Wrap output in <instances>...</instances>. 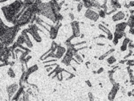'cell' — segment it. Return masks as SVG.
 Instances as JSON below:
<instances>
[{
	"label": "cell",
	"instance_id": "603a6c76",
	"mask_svg": "<svg viewBox=\"0 0 134 101\" xmlns=\"http://www.w3.org/2000/svg\"><path fill=\"white\" fill-rule=\"evenodd\" d=\"M7 29H8V26H7L4 23L0 24V36H2L4 34V32L7 31Z\"/></svg>",
	"mask_w": 134,
	"mask_h": 101
},
{
	"label": "cell",
	"instance_id": "91938a15",
	"mask_svg": "<svg viewBox=\"0 0 134 101\" xmlns=\"http://www.w3.org/2000/svg\"><path fill=\"white\" fill-rule=\"evenodd\" d=\"M129 11H130V15H133V12H133V9H130Z\"/></svg>",
	"mask_w": 134,
	"mask_h": 101
},
{
	"label": "cell",
	"instance_id": "9f6ffc18",
	"mask_svg": "<svg viewBox=\"0 0 134 101\" xmlns=\"http://www.w3.org/2000/svg\"><path fill=\"white\" fill-rule=\"evenodd\" d=\"M96 44H97V45H100V46H104L105 45V44H103V43H97Z\"/></svg>",
	"mask_w": 134,
	"mask_h": 101
},
{
	"label": "cell",
	"instance_id": "8d00e7d4",
	"mask_svg": "<svg viewBox=\"0 0 134 101\" xmlns=\"http://www.w3.org/2000/svg\"><path fill=\"white\" fill-rule=\"evenodd\" d=\"M106 38H107L108 40H109V41H112L113 39V34L112 32L108 33V34H107V36H106Z\"/></svg>",
	"mask_w": 134,
	"mask_h": 101
},
{
	"label": "cell",
	"instance_id": "ee69618b",
	"mask_svg": "<svg viewBox=\"0 0 134 101\" xmlns=\"http://www.w3.org/2000/svg\"><path fill=\"white\" fill-rule=\"evenodd\" d=\"M112 41H113V44H115V45H116V44H118V41H119L118 39H116V38H115V37H113V39Z\"/></svg>",
	"mask_w": 134,
	"mask_h": 101
},
{
	"label": "cell",
	"instance_id": "d6a6232c",
	"mask_svg": "<svg viewBox=\"0 0 134 101\" xmlns=\"http://www.w3.org/2000/svg\"><path fill=\"white\" fill-rule=\"evenodd\" d=\"M58 45L59 44H57L56 43H55V41H52V46H51V51H52V52H55V50H56V49H57V47H58Z\"/></svg>",
	"mask_w": 134,
	"mask_h": 101
},
{
	"label": "cell",
	"instance_id": "cb8c5ba5",
	"mask_svg": "<svg viewBox=\"0 0 134 101\" xmlns=\"http://www.w3.org/2000/svg\"><path fill=\"white\" fill-rule=\"evenodd\" d=\"M15 42L17 43L18 44H25V37L23 36V34H20L18 36L17 40H16Z\"/></svg>",
	"mask_w": 134,
	"mask_h": 101
},
{
	"label": "cell",
	"instance_id": "6f0895ef",
	"mask_svg": "<svg viewBox=\"0 0 134 101\" xmlns=\"http://www.w3.org/2000/svg\"><path fill=\"white\" fill-rule=\"evenodd\" d=\"M125 62H126L125 59V60H122V61H120V64H124V63H125Z\"/></svg>",
	"mask_w": 134,
	"mask_h": 101
},
{
	"label": "cell",
	"instance_id": "f546056e",
	"mask_svg": "<svg viewBox=\"0 0 134 101\" xmlns=\"http://www.w3.org/2000/svg\"><path fill=\"white\" fill-rule=\"evenodd\" d=\"M7 75H8V76H9V77L12 78H15V71L13 70V69L11 68V66L9 67V68H8V70H7Z\"/></svg>",
	"mask_w": 134,
	"mask_h": 101
},
{
	"label": "cell",
	"instance_id": "6125c7cd",
	"mask_svg": "<svg viewBox=\"0 0 134 101\" xmlns=\"http://www.w3.org/2000/svg\"><path fill=\"white\" fill-rule=\"evenodd\" d=\"M107 1H108V0H104V3H107Z\"/></svg>",
	"mask_w": 134,
	"mask_h": 101
},
{
	"label": "cell",
	"instance_id": "9c48e42d",
	"mask_svg": "<svg viewBox=\"0 0 134 101\" xmlns=\"http://www.w3.org/2000/svg\"><path fill=\"white\" fill-rule=\"evenodd\" d=\"M113 88L111 89V91L108 95V99L110 100V101H113L114 100L115 97H116V95L117 94V92H118V91L120 90V84L118 82H115L114 84H113Z\"/></svg>",
	"mask_w": 134,
	"mask_h": 101
},
{
	"label": "cell",
	"instance_id": "60d3db41",
	"mask_svg": "<svg viewBox=\"0 0 134 101\" xmlns=\"http://www.w3.org/2000/svg\"><path fill=\"white\" fill-rule=\"evenodd\" d=\"M86 44V41H82V42H79V43H76V44H73V46L76 47V46H78V45H80V44Z\"/></svg>",
	"mask_w": 134,
	"mask_h": 101
},
{
	"label": "cell",
	"instance_id": "2e32d148",
	"mask_svg": "<svg viewBox=\"0 0 134 101\" xmlns=\"http://www.w3.org/2000/svg\"><path fill=\"white\" fill-rule=\"evenodd\" d=\"M130 41V40H129V38H128V37H125V39H124V41H123V42H122V45L120 46V51L121 52H125V51H126V49H128V42Z\"/></svg>",
	"mask_w": 134,
	"mask_h": 101
},
{
	"label": "cell",
	"instance_id": "7bdbcfd3",
	"mask_svg": "<svg viewBox=\"0 0 134 101\" xmlns=\"http://www.w3.org/2000/svg\"><path fill=\"white\" fill-rule=\"evenodd\" d=\"M88 98H89V99H90L91 101L94 100V97H93V95H92V92H89V93H88Z\"/></svg>",
	"mask_w": 134,
	"mask_h": 101
},
{
	"label": "cell",
	"instance_id": "681fc988",
	"mask_svg": "<svg viewBox=\"0 0 134 101\" xmlns=\"http://www.w3.org/2000/svg\"><path fill=\"white\" fill-rule=\"evenodd\" d=\"M73 77H75V75H73V74H71H71H70V76H69V77H68V78H67V80H68V79H71V78H73Z\"/></svg>",
	"mask_w": 134,
	"mask_h": 101
},
{
	"label": "cell",
	"instance_id": "d6986e66",
	"mask_svg": "<svg viewBox=\"0 0 134 101\" xmlns=\"http://www.w3.org/2000/svg\"><path fill=\"white\" fill-rule=\"evenodd\" d=\"M111 6L113 8H115L116 10L121 7V5L119 3V0H111Z\"/></svg>",
	"mask_w": 134,
	"mask_h": 101
},
{
	"label": "cell",
	"instance_id": "d590c367",
	"mask_svg": "<svg viewBox=\"0 0 134 101\" xmlns=\"http://www.w3.org/2000/svg\"><path fill=\"white\" fill-rule=\"evenodd\" d=\"M129 50H133V48H134V44H133V41H130L128 44V46H127Z\"/></svg>",
	"mask_w": 134,
	"mask_h": 101
},
{
	"label": "cell",
	"instance_id": "e7e4bbea",
	"mask_svg": "<svg viewBox=\"0 0 134 101\" xmlns=\"http://www.w3.org/2000/svg\"><path fill=\"white\" fill-rule=\"evenodd\" d=\"M0 42H1V41H0Z\"/></svg>",
	"mask_w": 134,
	"mask_h": 101
},
{
	"label": "cell",
	"instance_id": "7dc6e473",
	"mask_svg": "<svg viewBox=\"0 0 134 101\" xmlns=\"http://www.w3.org/2000/svg\"><path fill=\"white\" fill-rule=\"evenodd\" d=\"M4 66H7V63L5 62V61H3V60H0V67Z\"/></svg>",
	"mask_w": 134,
	"mask_h": 101
},
{
	"label": "cell",
	"instance_id": "f35d334b",
	"mask_svg": "<svg viewBox=\"0 0 134 101\" xmlns=\"http://www.w3.org/2000/svg\"><path fill=\"white\" fill-rule=\"evenodd\" d=\"M56 58H54V59H52V60H49V61H43V64H46V63H50V62H55V61H56Z\"/></svg>",
	"mask_w": 134,
	"mask_h": 101
},
{
	"label": "cell",
	"instance_id": "836d02e7",
	"mask_svg": "<svg viewBox=\"0 0 134 101\" xmlns=\"http://www.w3.org/2000/svg\"><path fill=\"white\" fill-rule=\"evenodd\" d=\"M83 4L82 1L79 2V3H78V5H77V12H80L82 11V9H83Z\"/></svg>",
	"mask_w": 134,
	"mask_h": 101
},
{
	"label": "cell",
	"instance_id": "484cf974",
	"mask_svg": "<svg viewBox=\"0 0 134 101\" xmlns=\"http://www.w3.org/2000/svg\"><path fill=\"white\" fill-rule=\"evenodd\" d=\"M30 52H27V51H23V53H21V55H20V57H19V61H20V62H23L24 61V59L26 58V57L27 55H28Z\"/></svg>",
	"mask_w": 134,
	"mask_h": 101
},
{
	"label": "cell",
	"instance_id": "e0dca14e",
	"mask_svg": "<svg viewBox=\"0 0 134 101\" xmlns=\"http://www.w3.org/2000/svg\"><path fill=\"white\" fill-rule=\"evenodd\" d=\"M39 69V67L37 65H34V66H32L31 67H29V68H27V70H26V73H27V75H31V74H33L34 72H35L36 70H38Z\"/></svg>",
	"mask_w": 134,
	"mask_h": 101
},
{
	"label": "cell",
	"instance_id": "680465c9",
	"mask_svg": "<svg viewBox=\"0 0 134 101\" xmlns=\"http://www.w3.org/2000/svg\"><path fill=\"white\" fill-rule=\"evenodd\" d=\"M98 37H99V38H106V36H105L104 35H100Z\"/></svg>",
	"mask_w": 134,
	"mask_h": 101
},
{
	"label": "cell",
	"instance_id": "4fadbf2b",
	"mask_svg": "<svg viewBox=\"0 0 134 101\" xmlns=\"http://www.w3.org/2000/svg\"><path fill=\"white\" fill-rule=\"evenodd\" d=\"M22 34H23V36L25 37V44H27V48H29V49L32 48V47H33V43H32L31 41V39H30V36H29V35H28V33H27V32H26V30H23V32H22Z\"/></svg>",
	"mask_w": 134,
	"mask_h": 101
},
{
	"label": "cell",
	"instance_id": "3957f363",
	"mask_svg": "<svg viewBox=\"0 0 134 101\" xmlns=\"http://www.w3.org/2000/svg\"><path fill=\"white\" fill-rule=\"evenodd\" d=\"M37 7L39 9V15L45 16L47 19L51 20L54 24L57 22L56 16H55V14L54 13L49 3H41L37 5Z\"/></svg>",
	"mask_w": 134,
	"mask_h": 101
},
{
	"label": "cell",
	"instance_id": "5bb4252c",
	"mask_svg": "<svg viewBox=\"0 0 134 101\" xmlns=\"http://www.w3.org/2000/svg\"><path fill=\"white\" fill-rule=\"evenodd\" d=\"M24 88H26V87H20L19 86V88L18 89V91L15 92V94L13 95L10 100H18L19 98L22 95V94H23V92L24 91Z\"/></svg>",
	"mask_w": 134,
	"mask_h": 101
},
{
	"label": "cell",
	"instance_id": "4316f807",
	"mask_svg": "<svg viewBox=\"0 0 134 101\" xmlns=\"http://www.w3.org/2000/svg\"><path fill=\"white\" fill-rule=\"evenodd\" d=\"M116 62V59L114 56H110V57L107 59V63L108 65H113Z\"/></svg>",
	"mask_w": 134,
	"mask_h": 101
},
{
	"label": "cell",
	"instance_id": "ffe728a7",
	"mask_svg": "<svg viewBox=\"0 0 134 101\" xmlns=\"http://www.w3.org/2000/svg\"><path fill=\"white\" fill-rule=\"evenodd\" d=\"M90 2H91V5H92V8L94 7L97 10L101 9V5H100V3L97 1V0H90Z\"/></svg>",
	"mask_w": 134,
	"mask_h": 101
},
{
	"label": "cell",
	"instance_id": "db71d44e",
	"mask_svg": "<svg viewBox=\"0 0 134 101\" xmlns=\"http://www.w3.org/2000/svg\"><path fill=\"white\" fill-rule=\"evenodd\" d=\"M86 83H87V85H88L89 87H92V83L90 82V81H89V80H87V81H86Z\"/></svg>",
	"mask_w": 134,
	"mask_h": 101
},
{
	"label": "cell",
	"instance_id": "94428289",
	"mask_svg": "<svg viewBox=\"0 0 134 101\" xmlns=\"http://www.w3.org/2000/svg\"><path fill=\"white\" fill-rule=\"evenodd\" d=\"M72 1H74V2H78V3H79V2L81 1V0H72Z\"/></svg>",
	"mask_w": 134,
	"mask_h": 101
},
{
	"label": "cell",
	"instance_id": "7402d4cb",
	"mask_svg": "<svg viewBox=\"0 0 134 101\" xmlns=\"http://www.w3.org/2000/svg\"><path fill=\"white\" fill-rule=\"evenodd\" d=\"M126 23H127V26H128L129 27H134V15H130L129 18H128Z\"/></svg>",
	"mask_w": 134,
	"mask_h": 101
},
{
	"label": "cell",
	"instance_id": "9a60e30c",
	"mask_svg": "<svg viewBox=\"0 0 134 101\" xmlns=\"http://www.w3.org/2000/svg\"><path fill=\"white\" fill-rule=\"evenodd\" d=\"M127 23L126 22H121L120 24H117L115 27V30L116 32H125L127 27Z\"/></svg>",
	"mask_w": 134,
	"mask_h": 101
},
{
	"label": "cell",
	"instance_id": "4dcf8cb0",
	"mask_svg": "<svg viewBox=\"0 0 134 101\" xmlns=\"http://www.w3.org/2000/svg\"><path fill=\"white\" fill-rule=\"evenodd\" d=\"M29 94L27 93V92H25L23 91V94H22V98H23V101H28L30 99L29 98Z\"/></svg>",
	"mask_w": 134,
	"mask_h": 101
},
{
	"label": "cell",
	"instance_id": "277c9868",
	"mask_svg": "<svg viewBox=\"0 0 134 101\" xmlns=\"http://www.w3.org/2000/svg\"><path fill=\"white\" fill-rule=\"evenodd\" d=\"M32 14L33 13H31L28 9L26 8V10L23 12V13L18 18L17 21H16L15 25L20 27L22 26H24V25H26L27 24H29L31 22Z\"/></svg>",
	"mask_w": 134,
	"mask_h": 101
},
{
	"label": "cell",
	"instance_id": "bcb514c9",
	"mask_svg": "<svg viewBox=\"0 0 134 101\" xmlns=\"http://www.w3.org/2000/svg\"><path fill=\"white\" fill-rule=\"evenodd\" d=\"M103 71H104V68H103V67H100V69H99V70H97L96 73V74H98V75H99V74H101V73H102Z\"/></svg>",
	"mask_w": 134,
	"mask_h": 101
},
{
	"label": "cell",
	"instance_id": "7c38bea8",
	"mask_svg": "<svg viewBox=\"0 0 134 101\" xmlns=\"http://www.w3.org/2000/svg\"><path fill=\"white\" fill-rule=\"evenodd\" d=\"M125 18V14L123 12H116V14H114L113 16H112V20H113V22L123 20Z\"/></svg>",
	"mask_w": 134,
	"mask_h": 101
},
{
	"label": "cell",
	"instance_id": "44dd1931",
	"mask_svg": "<svg viewBox=\"0 0 134 101\" xmlns=\"http://www.w3.org/2000/svg\"><path fill=\"white\" fill-rule=\"evenodd\" d=\"M126 34L125 32H116L115 31V32L113 33V37L118 39V40H120V39H121L123 36H125Z\"/></svg>",
	"mask_w": 134,
	"mask_h": 101
},
{
	"label": "cell",
	"instance_id": "8992f818",
	"mask_svg": "<svg viewBox=\"0 0 134 101\" xmlns=\"http://www.w3.org/2000/svg\"><path fill=\"white\" fill-rule=\"evenodd\" d=\"M62 26V24H60V21H57L55 23V25H52L49 29V36L52 40H55L58 35L59 29Z\"/></svg>",
	"mask_w": 134,
	"mask_h": 101
},
{
	"label": "cell",
	"instance_id": "e575fe53",
	"mask_svg": "<svg viewBox=\"0 0 134 101\" xmlns=\"http://www.w3.org/2000/svg\"><path fill=\"white\" fill-rule=\"evenodd\" d=\"M108 78H109V80L112 84H114L116 82L113 78V73H108Z\"/></svg>",
	"mask_w": 134,
	"mask_h": 101
},
{
	"label": "cell",
	"instance_id": "6da1fadb",
	"mask_svg": "<svg viewBox=\"0 0 134 101\" xmlns=\"http://www.w3.org/2000/svg\"><path fill=\"white\" fill-rule=\"evenodd\" d=\"M23 7L24 5L23 3H21L19 0H15L12 3L7 5V6L3 7L2 12L4 15L5 19L7 20L8 23H11L15 25L16 21H17L16 16Z\"/></svg>",
	"mask_w": 134,
	"mask_h": 101
},
{
	"label": "cell",
	"instance_id": "f5cc1de1",
	"mask_svg": "<svg viewBox=\"0 0 134 101\" xmlns=\"http://www.w3.org/2000/svg\"><path fill=\"white\" fill-rule=\"evenodd\" d=\"M64 3H65V1H64V0H63V1H61V2H58V3H59V7H62L63 6V5L64 4Z\"/></svg>",
	"mask_w": 134,
	"mask_h": 101
},
{
	"label": "cell",
	"instance_id": "816d5d0a",
	"mask_svg": "<svg viewBox=\"0 0 134 101\" xmlns=\"http://www.w3.org/2000/svg\"><path fill=\"white\" fill-rule=\"evenodd\" d=\"M129 33L131 35L133 36V33H134V31H133V27H129Z\"/></svg>",
	"mask_w": 134,
	"mask_h": 101
},
{
	"label": "cell",
	"instance_id": "c3c4849f",
	"mask_svg": "<svg viewBox=\"0 0 134 101\" xmlns=\"http://www.w3.org/2000/svg\"><path fill=\"white\" fill-rule=\"evenodd\" d=\"M52 70H53V66H48V67H47V72L52 71Z\"/></svg>",
	"mask_w": 134,
	"mask_h": 101
},
{
	"label": "cell",
	"instance_id": "b9f144b4",
	"mask_svg": "<svg viewBox=\"0 0 134 101\" xmlns=\"http://www.w3.org/2000/svg\"><path fill=\"white\" fill-rule=\"evenodd\" d=\"M68 16H69L70 19H71V20H75V15H74V14H73V13L70 12V13L68 14Z\"/></svg>",
	"mask_w": 134,
	"mask_h": 101
},
{
	"label": "cell",
	"instance_id": "8fae6325",
	"mask_svg": "<svg viewBox=\"0 0 134 101\" xmlns=\"http://www.w3.org/2000/svg\"><path fill=\"white\" fill-rule=\"evenodd\" d=\"M66 53V49L61 45H58L56 50H55V58L56 59H61L63 58V56Z\"/></svg>",
	"mask_w": 134,
	"mask_h": 101
},
{
	"label": "cell",
	"instance_id": "ab89813d",
	"mask_svg": "<svg viewBox=\"0 0 134 101\" xmlns=\"http://www.w3.org/2000/svg\"><path fill=\"white\" fill-rule=\"evenodd\" d=\"M31 59V55H27V57H26V58L24 59V61H23V62L27 63V62H28V61H29Z\"/></svg>",
	"mask_w": 134,
	"mask_h": 101
},
{
	"label": "cell",
	"instance_id": "be15d7a7",
	"mask_svg": "<svg viewBox=\"0 0 134 101\" xmlns=\"http://www.w3.org/2000/svg\"><path fill=\"white\" fill-rule=\"evenodd\" d=\"M56 1H57V2H59V0H56Z\"/></svg>",
	"mask_w": 134,
	"mask_h": 101
},
{
	"label": "cell",
	"instance_id": "1f68e13d",
	"mask_svg": "<svg viewBox=\"0 0 134 101\" xmlns=\"http://www.w3.org/2000/svg\"><path fill=\"white\" fill-rule=\"evenodd\" d=\"M98 13V15L99 17H101V18H104L106 16V12H104V11L103 9H100L99 12H97Z\"/></svg>",
	"mask_w": 134,
	"mask_h": 101
},
{
	"label": "cell",
	"instance_id": "f6af8a7d",
	"mask_svg": "<svg viewBox=\"0 0 134 101\" xmlns=\"http://www.w3.org/2000/svg\"><path fill=\"white\" fill-rule=\"evenodd\" d=\"M73 38H75V36H73V35H72L71 36H70L68 39V40H67L66 41H65V43H69V42H71V41L72 40V39H73Z\"/></svg>",
	"mask_w": 134,
	"mask_h": 101
},
{
	"label": "cell",
	"instance_id": "5b68a950",
	"mask_svg": "<svg viewBox=\"0 0 134 101\" xmlns=\"http://www.w3.org/2000/svg\"><path fill=\"white\" fill-rule=\"evenodd\" d=\"M26 32L28 33V34H30L33 38H34V40L38 42V43H40L42 41V38L41 36H40V34H39V31H41L43 32V30L40 29L38 27V26L35 24H31V25H29L28 29H25Z\"/></svg>",
	"mask_w": 134,
	"mask_h": 101
},
{
	"label": "cell",
	"instance_id": "ba28073f",
	"mask_svg": "<svg viewBox=\"0 0 134 101\" xmlns=\"http://www.w3.org/2000/svg\"><path fill=\"white\" fill-rule=\"evenodd\" d=\"M84 16L87 19L90 20L93 22H96L100 18L98 15V13L96 12H95V11H93L92 8L86 10V12L84 13Z\"/></svg>",
	"mask_w": 134,
	"mask_h": 101
},
{
	"label": "cell",
	"instance_id": "7a4b0ae2",
	"mask_svg": "<svg viewBox=\"0 0 134 101\" xmlns=\"http://www.w3.org/2000/svg\"><path fill=\"white\" fill-rule=\"evenodd\" d=\"M19 29L20 27L16 25H14L13 27H8V29L4 32V34L2 36H0V41H1V43L7 47L11 45L14 43L15 36L19 31Z\"/></svg>",
	"mask_w": 134,
	"mask_h": 101
},
{
	"label": "cell",
	"instance_id": "83f0119b",
	"mask_svg": "<svg viewBox=\"0 0 134 101\" xmlns=\"http://www.w3.org/2000/svg\"><path fill=\"white\" fill-rule=\"evenodd\" d=\"M73 57H75L74 58L78 61L79 63H82L83 61V58L81 57V55H80L78 53H74V55H73Z\"/></svg>",
	"mask_w": 134,
	"mask_h": 101
},
{
	"label": "cell",
	"instance_id": "f1b7e54d",
	"mask_svg": "<svg viewBox=\"0 0 134 101\" xmlns=\"http://www.w3.org/2000/svg\"><path fill=\"white\" fill-rule=\"evenodd\" d=\"M98 27H99V29H100V30H102L103 32H104L106 33V34H108V33L111 32L110 30L108 29V27H105V26H104L103 24H99Z\"/></svg>",
	"mask_w": 134,
	"mask_h": 101
},
{
	"label": "cell",
	"instance_id": "74e56055",
	"mask_svg": "<svg viewBox=\"0 0 134 101\" xmlns=\"http://www.w3.org/2000/svg\"><path fill=\"white\" fill-rule=\"evenodd\" d=\"M126 63H127L128 66L133 67V59L132 60H128V61H126Z\"/></svg>",
	"mask_w": 134,
	"mask_h": 101
},
{
	"label": "cell",
	"instance_id": "11a10c76",
	"mask_svg": "<svg viewBox=\"0 0 134 101\" xmlns=\"http://www.w3.org/2000/svg\"><path fill=\"white\" fill-rule=\"evenodd\" d=\"M120 89L121 90V91H122L123 94H124V95L126 94V92H125V88H124V87H121V88H120Z\"/></svg>",
	"mask_w": 134,
	"mask_h": 101
},
{
	"label": "cell",
	"instance_id": "f907efd6",
	"mask_svg": "<svg viewBox=\"0 0 134 101\" xmlns=\"http://www.w3.org/2000/svg\"><path fill=\"white\" fill-rule=\"evenodd\" d=\"M133 6H134V2H133V0H132V1H131L129 3V4H128V7H133Z\"/></svg>",
	"mask_w": 134,
	"mask_h": 101
},
{
	"label": "cell",
	"instance_id": "30bf717a",
	"mask_svg": "<svg viewBox=\"0 0 134 101\" xmlns=\"http://www.w3.org/2000/svg\"><path fill=\"white\" fill-rule=\"evenodd\" d=\"M71 27L72 29V33L75 37L80 36V23L76 20H72L71 23Z\"/></svg>",
	"mask_w": 134,
	"mask_h": 101
},
{
	"label": "cell",
	"instance_id": "52a82bcc",
	"mask_svg": "<svg viewBox=\"0 0 134 101\" xmlns=\"http://www.w3.org/2000/svg\"><path fill=\"white\" fill-rule=\"evenodd\" d=\"M19 88V84L18 83H12L10 85L7 87V92L8 95V99L10 100L12 98L13 95L15 94V92L18 91V89Z\"/></svg>",
	"mask_w": 134,
	"mask_h": 101
},
{
	"label": "cell",
	"instance_id": "d4e9b609",
	"mask_svg": "<svg viewBox=\"0 0 134 101\" xmlns=\"http://www.w3.org/2000/svg\"><path fill=\"white\" fill-rule=\"evenodd\" d=\"M83 4V7L87 9H90L92 8V5H91V2L90 0H81Z\"/></svg>",
	"mask_w": 134,
	"mask_h": 101
},
{
	"label": "cell",
	"instance_id": "ac0fdd59",
	"mask_svg": "<svg viewBox=\"0 0 134 101\" xmlns=\"http://www.w3.org/2000/svg\"><path fill=\"white\" fill-rule=\"evenodd\" d=\"M114 51H115V49H109L108 51H107L106 53H104L103 55L100 56V57H99V60H100V61H103L104 58H106L108 57V56H109L110 54H112Z\"/></svg>",
	"mask_w": 134,
	"mask_h": 101
}]
</instances>
